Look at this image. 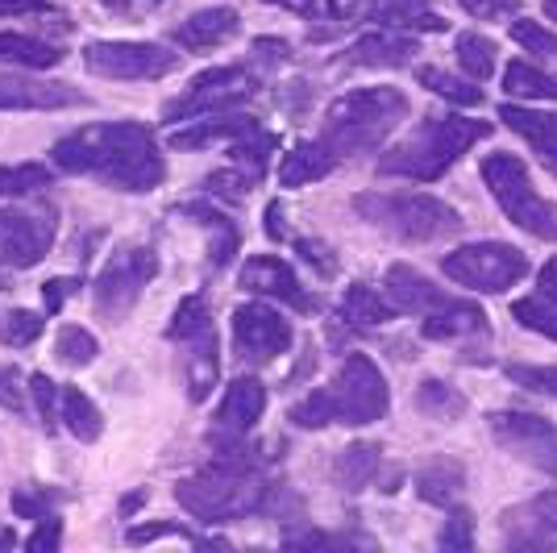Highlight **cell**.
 I'll return each mask as SVG.
<instances>
[{
  "mask_svg": "<svg viewBox=\"0 0 557 553\" xmlns=\"http://www.w3.org/2000/svg\"><path fill=\"white\" fill-rule=\"evenodd\" d=\"M504 93L520 100H557V75L533 67V63H508L504 71Z\"/></svg>",
  "mask_w": 557,
  "mask_h": 553,
  "instance_id": "cell-35",
  "label": "cell"
},
{
  "mask_svg": "<svg viewBox=\"0 0 557 553\" xmlns=\"http://www.w3.org/2000/svg\"><path fill=\"white\" fill-rule=\"evenodd\" d=\"M287 420H292L296 429H325V425H337V420H333V404H329L325 388H317V392L304 395L300 404L287 413Z\"/></svg>",
  "mask_w": 557,
  "mask_h": 553,
  "instance_id": "cell-44",
  "label": "cell"
},
{
  "mask_svg": "<svg viewBox=\"0 0 557 553\" xmlns=\"http://www.w3.org/2000/svg\"><path fill=\"white\" fill-rule=\"evenodd\" d=\"M491 438L508 450L511 458L529 462L533 470L557 479V425L533 413H495Z\"/></svg>",
  "mask_w": 557,
  "mask_h": 553,
  "instance_id": "cell-13",
  "label": "cell"
},
{
  "mask_svg": "<svg viewBox=\"0 0 557 553\" xmlns=\"http://www.w3.org/2000/svg\"><path fill=\"white\" fill-rule=\"evenodd\" d=\"M59 420L67 425L71 438L84 441V445L100 441V433H104V416L79 388H63V413H59Z\"/></svg>",
  "mask_w": 557,
  "mask_h": 553,
  "instance_id": "cell-31",
  "label": "cell"
},
{
  "mask_svg": "<svg viewBox=\"0 0 557 553\" xmlns=\"http://www.w3.org/2000/svg\"><path fill=\"white\" fill-rule=\"evenodd\" d=\"M462 487H466V470H462V462H454V458H433L417 470V495L424 504L449 507L462 495Z\"/></svg>",
  "mask_w": 557,
  "mask_h": 553,
  "instance_id": "cell-27",
  "label": "cell"
},
{
  "mask_svg": "<svg viewBox=\"0 0 557 553\" xmlns=\"http://www.w3.org/2000/svg\"><path fill=\"white\" fill-rule=\"evenodd\" d=\"M483 329H487V317H483L479 304H470V300L445 304L442 312L424 317V324H420V333L433 337V342H458V337H474V333H483Z\"/></svg>",
  "mask_w": 557,
  "mask_h": 553,
  "instance_id": "cell-26",
  "label": "cell"
},
{
  "mask_svg": "<svg viewBox=\"0 0 557 553\" xmlns=\"http://www.w3.org/2000/svg\"><path fill=\"white\" fill-rule=\"evenodd\" d=\"M141 504H146V487H141V491H134V495H125V500H121V512H125V516H134Z\"/></svg>",
  "mask_w": 557,
  "mask_h": 553,
  "instance_id": "cell-63",
  "label": "cell"
},
{
  "mask_svg": "<svg viewBox=\"0 0 557 553\" xmlns=\"http://www.w3.org/2000/svg\"><path fill=\"white\" fill-rule=\"evenodd\" d=\"M342 317L349 324H362V329H374V324H387L395 317V304L387 296H379L371 283H354L346 287V300H342Z\"/></svg>",
  "mask_w": 557,
  "mask_h": 553,
  "instance_id": "cell-32",
  "label": "cell"
},
{
  "mask_svg": "<svg viewBox=\"0 0 557 553\" xmlns=\"http://www.w3.org/2000/svg\"><path fill=\"white\" fill-rule=\"evenodd\" d=\"M358 217L399 242H442L462 230L458 208L424 192H362L354 196Z\"/></svg>",
  "mask_w": 557,
  "mask_h": 553,
  "instance_id": "cell-5",
  "label": "cell"
},
{
  "mask_svg": "<svg viewBox=\"0 0 557 553\" xmlns=\"http://www.w3.org/2000/svg\"><path fill=\"white\" fill-rule=\"evenodd\" d=\"M262 4H278V9H292V13H312L317 0H262Z\"/></svg>",
  "mask_w": 557,
  "mask_h": 553,
  "instance_id": "cell-62",
  "label": "cell"
},
{
  "mask_svg": "<svg viewBox=\"0 0 557 553\" xmlns=\"http://www.w3.org/2000/svg\"><path fill=\"white\" fill-rule=\"evenodd\" d=\"M470 17H483V22H495V17H511L520 9V0H458Z\"/></svg>",
  "mask_w": 557,
  "mask_h": 553,
  "instance_id": "cell-55",
  "label": "cell"
},
{
  "mask_svg": "<svg viewBox=\"0 0 557 553\" xmlns=\"http://www.w3.org/2000/svg\"><path fill=\"white\" fill-rule=\"evenodd\" d=\"M511 317L524 324V329H533V333H541V337H554L557 342V304L549 300V296L533 292V296L516 300L511 304Z\"/></svg>",
  "mask_w": 557,
  "mask_h": 553,
  "instance_id": "cell-40",
  "label": "cell"
},
{
  "mask_svg": "<svg viewBox=\"0 0 557 553\" xmlns=\"http://www.w3.org/2000/svg\"><path fill=\"white\" fill-rule=\"evenodd\" d=\"M296 254H300V258L308 262V267H312V271H317V275H325V279L337 275V258L329 254L325 242H312V237H300V242H296Z\"/></svg>",
  "mask_w": 557,
  "mask_h": 553,
  "instance_id": "cell-52",
  "label": "cell"
},
{
  "mask_svg": "<svg viewBox=\"0 0 557 553\" xmlns=\"http://www.w3.org/2000/svg\"><path fill=\"white\" fill-rule=\"evenodd\" d=\"M159 537H180V541H191V545H212V537H196V532H187L184 525H134V529L125 532L129 545H150V541H159Z\"/></svg>",
  "mask_w": 557,
  "mask_h": 553,
  "instance_id": "cell-49",
  "label": "cell"
},
{
  "mask_svg": "<svg viewBox=\"0 0 557 553\" xmlns=\"http://www.w3.org/2000/svg\"><path fill=\"white\" fill-rule=\"evenodd\" d=\"M504 541L511 550H545L557 545V491L536 495L533 504L504 512Z\"/></svg>",
  "mask_w": 557,
  "mask_h": 553,
  "instance_id": "cell-19",
  "label": "cell"
},
{
  "mask_svg": "<svg viewBox=\"0 0 557 553\" xmlns=\"http://www.w3.org/2000/svg\"><path fill=\"white\" fill-rule=\"evenodd\" d=\"M205 324H212L209 300H205V296H184L180 308H175V317H171V324H166V337H171V342H184L191 333H200Z\"/></svg>",
  "mask_w": 557,
  "mask_h": 553,
  "instance_id": "cell-42",
  "label": "cell"
},
{
  "mask_svg": "<svg viewBox=\"0 0 557 553\" xmlns=\"http://www.w3.org/2000/svg\"><path fill=\"white\" fill-rule=\"evenodd\" d=\"M404 121H408V96L399 88H358L337 96L325 109L321 142L337 159H354L379 150Z\"/></svg>",
  "mask_w": 557,
  "mask_h": 553,
  "instance_id": "cell-3",
  "label": "cell"
},
{
  "mask_svg": "<svg viewBox=\"0 0 557 553\" xmlns=\"http://www.w3.org/2000/svg\"><path fill=\"white\" fill-rule=\"evenodd\" d=\"M491 134L487 121H470V116H429L420 130H412L408 138L392 146L379 171L383 175H399V180H420V184H433L442 180L454 162L462 159L474 142H483Z\"/></svg>",
  "mask_w": 557,
  "mask_h": 553,
  "instance_id": "cell-4",
  "label": "cell"
},
{
  "mask_svg": "<svg viewBox=\"0 0 557 553\" xmlns=\"http://www.w3.org/2000/svg\"><path fill=\"white\" fill-rule=\"evenodd\" d=\"M358 9H362V0H329V13H333L337 22H349Z\"/></svg>",
  "mask_w": 557,
  "mask_h": 553,
  "instance_id": "cell-61",
  "label": "cell"
},
{
  "mask_svg": "<svg viewBox=\"0 0 557 553\" xmlns=\"http://www.w3.org/2000/svg\"><path fill=\"white\" fill-rule=\"evenodd\" d=\"M96 354H100V342H96L88 329H79V324H63V329H59V337H54V358H59L63 367H71V370L92 367Z\"/></svg>",
  "mask_w": 557,
  "mask_h": 553,
  "instance_id": "cell-38",
  "label": "cell"
},
{
  "mask_svg": "<svg viewBox=\"0 0 557 553\" xmlns=\"http://www.w3.org/2000/svg\"><path fill=\"white\" fill-rule=\"evenodd\" d=\"M59 233L54 208H0V267L4 271H29L38 267Z\"/></svg>",
  "mask_w": 557,
  "mask_h": 553,
  "instance_id": "cell-12",
  "label": "cell"
},
{
  "mask_svg": "<svg viewBox=\"0 0 557 553\" xmlns=\"http://www.w3.org/2000/svg\"><path fill=\"white\" fill-rule=\"evenodd\" d=\"M437 545H442V550H474V516H470L466 507L449 512V520H445Z\"/></svg>",
  "mask_w": 557,
  "mask_h": 553,
  "instance_id": "cell-48",
  "label": "cell"
},
{
  "mask_svg": "<svg viewBox=\"0 0 557 553\" xmlns=\"http://www.w3.org/2000/svg\"><path fill=\"white\" fill-rule=\"evenodd\" d=\"M242 287L255 292V296H267V300H283L292 304L296 312H312L317 300L304 292V283L296 279V271L283 262V258H271V254H258L242 267Z\"/></svg>",
  "mask_w": 557,
  "mask_h": 553,
  "instance_id": "cell-17",
  "label": "cell"
},
{
  "mask_svg": "<svg viewBox=\"0 0 557 553\" xmlns=\"http://www.w3.org/2000/svg\"><path fill=\"white\" fill-rule=\"evenodd\" d=\"M175 212H184V217H191L196 225H205V230L212 233L209 258H212V267H216V271H221L233 254H237L242 233H237V225H233L225 212H216V208H209V205H184V208H175Z\"/></svg>",
  "mask_w": 557,
  "mask_h": 553,
  "instance_id": "cell-30",
  "label": "cell"
},
{
  "mask_svg": "<svg viewBox=\"0 0 557 553\" xmlns=\"http://www.w3.org/2000/svg\"><path fill=\"white\" fill-rule=\"evenodd\" d=\"M374 22H383L387 29H429V34L445 29L442 17L429 9V0H379Z\"/></svg>",
  "mask_w": 557,
  "mask_h": 553,
  "instance_id": "cell-33",
  "label": "cell"
},
{
  "mask_svg": "<svg viewBox=\"0 0 557 553\" xmlns=\"http://www.w3.org/2000/svg\"><path fill=\"white\" fill-rule=\"evenodd\" d=\"M267 237H271V242H283V237H287V225H283V205H278V200L267 205Z\"/></svg>",
  "mask_w": 557,
  "mask_h": 553,
  "instance_id": "cell-60",
  "label": "cell"
},
{
  "mask_svg": "<svg viewBox=\"0 0 557 553\" xmlns=\"http://www.w3.org/2000/svg\"><path fill=\"white\" fill-rule=\"evenodd\" d=\"M59 500H63V495H59V491H50V487H42V483H25L9 495L13 516H22V520H42V516H50V507L59 504Z\"/></svg>",
  "mask_w": 557,
  "mask_h": 553,
  "instance_id": "cell-43",
  "label": "cell"
},
{
  "mask_svg": "<svg viewBox=\"0 0 557 553\" xmlns=\"http://www.w3.org/2000/svg\"><path fill=\"white\" fill-rule=\"evenodd\" d=\"M29 388H25L22 370L17 367H0V408L9 413H25L29 408Z\"/></svg>",
  "mask_w": 557,
  "mask_h": 553,
  "instance_id": "cell-50",
  "label": "cell"
},
{
  "mask_svg": "<svg viewBox=\"0 0 557 553\" xmlns=\"http://www.w3.org/2000/svg\"><path fill=\"white\" fill-rule=\"evenodd\" d=\"M329 404H333V420L349 425V429H362L383 420L392 408V392H387V379L383 370L374 367L367 354H349L346 362L337 367L333 383L325 388Z\"/></svg>",
  "mask_w": 557,
  "mask_h": 553,
  "instance_id": "cell-9",
  "label": "cell"
},
{
  "mask_svg": "<svg viewBox=\"0 0 557 553\" xmlns=\"http://www.w3.org/2000/svg\"><path fill=\"white\" fill-rule=\"evenodd\" d=\"M50 159L59 171L88 175L116 192H154L166 180V162L154 134L141 121H100L54 142Z\"/></svg>",
  "mask_w": 557,
  "mask_h": 553,
  "instance_id": "cell-1",
  "label": "cell"
},
{
  "mask_svg": "<svg viewBox=\"0 0 557 553\" xmlns=\"http://www.w3.org/2000/svg\"><path fill=\"white\" fill-rule=\"evenodd\" d=\"M255 50L262 54V63H287V59H292V47L278 42V38H258Z\"/></svg>",
  "mask_w": 557,
  "mask_h": 553,
  "instance_id": "cell-58",
  "label": "cell"
},
{
  "mask_svg": "<svg viewBox=\"0 0 557 553\" xmlns=\"http://www.w3.org/2000/svg\"><path fill=\"white\" fill-rule=\"evenodd\" d=\"M262 413H267V388L258 383L255 374L233 379L225 400H221V408H216V420H212L209 445H216V441H242L262 420Z\"/></svg>",
  "mask_w": 557,
  "mask_h": 553,
  "instance_id": "cell-16",
  "label": "cell"
},
{
  "mask_svg": "<svg viewBox=\"0 0 557 553\" xmlns=\"http://www.w3.org/2000/svg\"><path fill=\"white\" fill-rule=\"evenodd\" d=\"M42 329H47V317H38V312H29V308H13L4 324H0V342L13 349L22 346H34L38 337H42Z\"/></svg>",
  "mask_w": 557,
  "mask_h": 553,
  "instance_id": "cell-41",
  "label": "cell"
},
{
  "mask_svg": "<svg viewBox=\"0 0 557 553\" xmlns=\"http://www.w3.org/2000/svg\"><path fill=\"white\" fill-rule=\"evenodd\" d=\"M454 54H458V63H462V71L474 79V84H483V79H491L495 75V42L491 38H483V34H458L454 38Z\"/></svg>",
  "mask_w": 557,
  "mask_h": 553,
  "instance_id": "cell-36",
  "label": "cell"
},
{
  "mask_svg": "<svg viewBox=\"0 0 557 553\" xmlns=\"http://www.w3.org/2000/svg\"><path fill=\"white\" fill-rule=\"evenodd\" d=\"M0 63L4 67H59L63 63V50L47 42V38H34V34H0Z\"/></svg>",
  "mask_w": 557,
  "mask_h": 553,
  "instance_id": "cell-28",
  "label": "cell"
},
{
  "mask_svg": "<svg viewBox=\"0 0 557 553\" xmlns=\"http://www.w3.org/2000/svg\"><path fill=\"white\" fill-rule=\"evenodd\" d=\"M109 13H116V17H146V13H154L159 4H166V0H100Z\"/></svg>",
  "mask_w": 557,
  "mask_h": 553,
  "instance_id": "cell-57",
  "label": "cell"
},
{
  "mask_svg": "<svg viewBox=\"0 0 557 553\" xmlns=\"http://www.w3.org/2000/svg\"><path fill=\"white\" fill-rule=\"evenodd\" d=\"M383 287H387V300L395 304V312H408V317H420V321L433 317V312H442L445 304H454V296H445L433 279L420 275L417 267H408V262L387 267Z\"/></svg>",
  "mask_w": 557,
  "mask_h": 553,
  "instance_id": "cell-18",
  "label": "cell"
},
{
  "mask_svg": "<svg viewBox=\"0 0 557 553\" xmlns=\"http://www.w3.org/2000/svg\"><path fill=\"white\" fill-rule=\"evenodd\" d=\"M541 9H545V13H549V17L557 22V0H541Z\"/></svg>",
  "mask_w": 557,
  "mask_h": 553,
  "instance_id": "cell-64",
  "label": "cell"
},
{
  "mask_svg": "<svg viewBox=\"0 0 557 553\" xmlns=\"http://www.w3.org/2000/svg\"><path fill=\"white\" fill-rule=\"evenodd\" d=\"M483 184L491 187L495 205L504 208L516 230L533 233L536 242H557V205L536 192L529 167L516 155H487L483 159Z\"/></svg>",
  "mask_w": 557,
  "mask_h": 553,
  "instance_id": "cell-6",
  "label": "cell"
},
{
  "mask_svg": "<svg viewBox=\"0 0 557 553\" xmlns=\"http://www.w3.org/2000/svg\"><path fill=\"white\" fill-rule=\"evenodd\" d=\"M50 184H54V167H47V162L0 167V200H25L34 192H47Z\"/></svg>",
  "mask_w": 557,
  "mask_h": 553,
  "instance_id": "cell-34",
  "label": "cell"
},
{
  "mask_svg": "<svg viewBox=\"0 0 557 553\" xmlns=\"http://www.w3.org/2000/svg\"><path fill=\"white\" fill-rule=\"evenodd\" d=\"M75 105H88V96L63 79L0 71V109L4 113H54V109H75Z\"/></svg>",
  "mask_w": 557,
  "mask_h": 553,
  "instance_id": "cell-15",
  "label": "cell"
},
{
  "mask_svg": "<svg viewBox=\"0 0 557 553\" xmlns=\"http://www.w3.org/2000/svg\"><path fill=\"white\" fill-rule=\"evenodd\" d=\"M536 292L541 296H549L557 304V258H549L545 267H541V275H536Z\"/></svg>",
  "mask_w": 557,
  "mask_h": 553,
  "instance_id": "cell-59",
  "label": "cell"
},
{
  "mask_svg": "<svg viewBox=\"0 0 557 553\" xmlns=\"http://www.w3.org/2000/svg\"><path fill=\"white\" fill-rule=\"evenodd\" d=\"M379 466H383V450L374 441H354L337 454L333 475L346 491H367L374 483V475H379Z\"/></svg>",
  "mask_w": 557,
  "mask_h": 553,
  "instance_id": "cell-29",
  "label": "cell"
},
{
  "mask_svg": "<svg viewBox=\"0 0 557 553\" xmlns=\"http://www.w3.org/2000/svg\"><path fill=\"white\" fill-rule=\"evenodd\" d=\"M258 93L255 71L246 67H212L200 71L184 96H175L163 109V121H191V116H216L246 105Z\"/></svg>",
  "mask_w": 557,
  "mask_h": 553,
  "instance_id": "cell-10",
  "label": "cell"
},
{
  "mask_svg": "<svg viewBox=\"0 0 557 553\" xmlns=\"http://www.w3.org/2000/svg\"><path fill=\"white\" fill-rule=\"evenodd\" d=\"M417 408L429 416V420H458V416L466 413V395L454 392L442 379H424L417 388Z\"/></svg>",
  "mask_w": 557,
  "mask_h": 553,
  "instance_id": "cell-37",
  "label": "cell"
},
{
  "mask_svg": "<svg viewBox=\"0 0 557 553\" xmlns=\"http://www.w3.org/2000/svg\"><path fill=\"white\" fill-rule=\"evenodd\" d=\"M508 379L536 395H554L557 400V367H508Z\"/></svg>",
  "mask_w": 557,
  "mask_h": 553,
  "instance_id": "cell-51",
  "label": "cell"
},
{
  "mask_svg": "<svg viewBox=\"0 0 557 553\" xmlns=\"http://www.w3.org/2000/svg\"><path fill=\"white\" fill-rule=\"evenodd\" d=\"M442 271L458 287H470L479 296H504L529 275V258L508 242H470L442 258Z\"/></svg>",
  "mask_w": 557,
  "mask_h": 553,
  "instance_id": "cell-8",
  "label": "cell"
},
{
  "mask_svg": "<svg viewBox=\"0 0 557 553\" xmlns=\"http://www.w3.org/2000/svg\"><path fill=\"white\" fill-rule=\"evenodd\" d=\"M417 79L420 88H433L437 96H445V100H454V105H483V88H474L470 79H458V75H449V71L442 67H417Z\"/></svg>",
  "mask_w": 557,
  "mask_h": 553,
  "instance_id": "cell-39",
  "label": "cell"
},
{
  "mask_svg": "<svg viewBox=\"0 0 557 553\" xmlns=\"http://www.w3.org/2000/svg\"><path fill=\"white\" fill-rule=\"evenodd\" d=\"M346 54L354 67H404V63H412V54H417V38L395 34V29H379V34L358 38Z\"/></svg>",
  "mask_w": 557,
  "mask_h": 553,
  "instance_id": "cell-23",
  "label": "cell"
},
{
  "mask_svg": "<svg viewBox=\"0 0 557 553\" xmlns=\"http://www.w3.org/2000/svg\"><path fill=\"white\" fill-rule=\"evenodd\" d=\"M154 275H159V254H154V246L121 242V246L109 254L104 271L96 275V287H92L96 317L109 324H121L138 308L141 292L154 283Z\"/></svg>",
  "mask_w": 557,
  "mask_h": 553,
  "instance_id": "cell-7",
  "label": "cell"
},
{
  "mask_svg": "<svg viewBox=\"0 0 557 553\" xmlns=\"http://www.w3.org/2000/svg\"><path fill=\"white\" fill-rule=\"evenodd\" d=\"M258 130V116H242V113H230V116H212V121H196L191 130H180V134H171V146L175 150H200V146H216V142H242L246 134H255Z\"/></svg>",
  "mask_w": 557,
  "mask_h": 553,
  "instance_id": "cell-25",
  "label": "cell"
},
{
  "mask_svg": "<svg viewBox=\"0 0 557 553\" xmlns=\"http://www.w3.org/2000/svg\"><path fill=\"white\" fill-rule=\"evenodd\" d=\"M216 462L205 466L200 475L191 479H180L175 483V500L184 512H191L196 520L205 525H230L237 516H250V512H262L267 507V495L271 487L262 479L258 462L250 458L246 450V438L242 441H216Z\"/></svg>",
  "mask_w": 557,
  "mask_h": 553,
  "instance_id": "cell-2",
  "label": "cell"
},
{
  "mask_svg": "<svg viewBox=\"0 0 557 553\" xmlns=\"http://www.w3.org/2000/svg\"><path fill=\"white\" fill-rule=\"evenodd\" d=\"M63 545V520H54V516H42L38 520V529L25 537V550H34V553H54Z\"/></svg>",
  "mask_w": 557,
  "mask_h": 553,
  "instance_id": "cell-53",
  "label": "cell"
},
{
  "mask_svg": "<svg viewBox=\"0 0 557 553\" xmlns=\"http://www.w3.org/2000/svg\"><path fill=\"white\" fill-rule=\"evenodd\" d=\"M75 292H79V279H67V275L47 279V283H42V304H47V312H59Z\"/></svg>",
  "mask_w": 557,
  "mask_h": 553,
  "instance_id": "cell-56",
  "label": "cell"
},
{
  "mask_svg": "<svg viewBox=\"0 0 557 553\" xmlns=\"http://www.w3.org/2000/svg\"><path fill=\"white\" fill-rule=\"evenodd\" d=\"M0 17H63L50 0H0Z\"/></svg>",
  "mask_w": 557,
  "mask_h": 553,
  "instance_id": "cell-54",
  "label": "cell"
},
{
  "mask_svg": "<svg viewBox=\"0 0 557 553\" xmlns=\"http://www.w3.org/2000/svg\"><path fill=\"white\" fill-rule=\"evenodd\" d=\"M337 155L329 150L325 142H300L292 155H283L278 162V184L283 187H304V184H317V180H325L329 171L337 167Z\"/></svg>",
  "mask_w": 557,
  "mask_h": 553,
  "instance_id": "cell-24",
  "label": "cell"
},
{
  "mask_svg": "<svg viewBox=\"0 0 557 553\" xmlns=\"http://www.w3.org/2000/svg\"><path fill=\"white\" fill-rule=\"evenodd\" d=\"M511 38L529 50V54H557L554 29H545L541 22H529V17H516V22H511Z\"/></svg>",
  "mask_w": 557,
  "mask_h": 553,
  "instance_id": "cell-47",
  "label": "cell"
},
{
  "mask_svg": "<svg viewBox=\"0 0 557 553\" xmlns=\"http://www.w3.org/2000/svg\"><path fill=\"white\" fill-rule=\"evenodd\" d=\"M184 346V383L191 404H205L221 379V354H216V329L205 324L200 333H191L180 342Z\"/></svg>",
  "mask_w": 557,
  "mask_h": 553,
  "instance_id": "cell-20",
  "label": "cell"
},
{
  "mask_svg": "<svg viewBox=\"0 0 557 553\" xmlns=\"http://www.w3.org/2000/svg\"><path fill=\"white\" fill-rule=\"evenodd\" d=\"M84 67L100 75V79H163L180 67L175 50L159 47V42H88L84 47Z\"/></svg>",
  "mask_w": 557,
  "mask_h": 553,
  "instance_id": "cell-11",
  "label": "cell"
},
{
  "mask_svg": "<svg viewBox=\"0 0 557 553\" xmlns=\"http://www.w3.org/2000/svg\"><path fill=\"white\" fill-rule=\"evenodd\" d=\"M258 184L255 171H246V167H237V171H212L209 180H205V187H209L212 196H225V200H246L250 196V187Z\"/></svg>",
  "mask_w": 557,
  "mask_h": 553,
  "instance_id": "cell-45",
  "label": "cell"
},
{
  "mask_svg": "<svg viewBox=\"0 0 557 553\" xmlns=\"http://www.w3.org/2000/svg\"><path fill=\"white\" fill-rule=\"evenodd\" d=\"M499 121H508V130H516L520 138L533 146L541 162L557 175V113H536L524 105H504Z\"/></svg>",
  "mask_w": 557,
  "mask_h": 553,
  "instance_id": "cell-22",
  "label": "cell"
},
{
  "mask_svg": "<svg viewBox=\"0 0 557 553\" xmlns=\"http://www.w3.org/2000/svg\"><path fill=\"white\" fill-rule=\"evenodd\" d=\"M296 342L292 333V321L275 312L271 304H242L233 312V349L246 358V362H275L278 354H287Z\"/></svg>",
  "mask_w": 557,
  "mask_h": 553,
  "instance_id": "cell-14",
  "label": "cell"
},
{
  "mask_svg": "<svg viewBox=\"0 0 557 553\" xmlns=\"http://www.w3.org/2000/svg\"><path fill=\"white\" fill-rule=\"evenodd\" d=\"M237 29H242L237 9H230V4H212V9H200V13H191L187 22L175 25L171 38H175L184 50H212V47H225L230 38H237Z\"/></svg>",
  "mask_w": 557,
  "mask_h": 553,
  "instance_id": "cell-21",
  "label": "cell"
},
{
  "mask_svg": "<svg viewBox=\"0 0 557 553\" xmlns=\"http://www.w3.org/2000/svg\"><path fill=\"white\" fill-rule=\"evenodd\" d=\"M29 392H34V404H38V416H42V429L50 433L59 425V413H63V388L54 379H47V374H34Z\"/></svg>",
  "mask_w": 557,
  "mask_h": 553,
  "instance_id": "cell-46",
  "label": "cell"
}]
</instances>
